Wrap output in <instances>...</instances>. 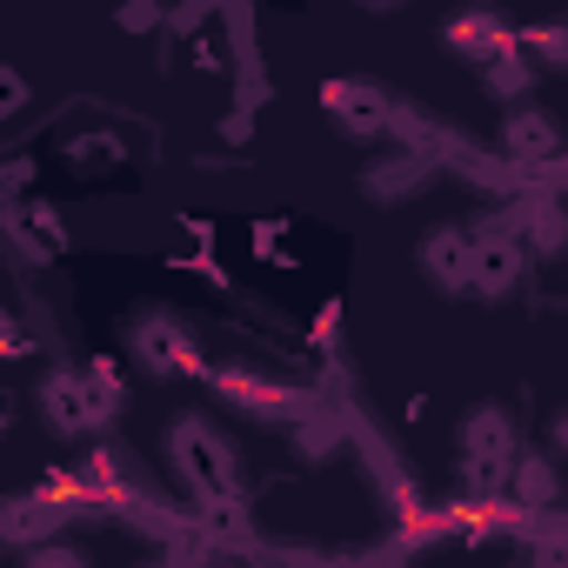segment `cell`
I'll use <instances>...</instances> for the list:
<instances>
[{
	"label": "cell",
	"instance_id": "1",
	"mask_svg": "<svg viewBox=\"0 0 568 568\" xmlns=\"http://www.w3.org/2000/svg\"><path fill=\"white\" fill-rule=\"evenodd\" d=\"M168 462H174V475L187 481V495H194L201 515H207V508H227V501H247V495H241V455H234V442H227L214 422L181 415V422L168 428Z\"/></svg>",
	"mask_w": 568,
	"mask_h": 568
},
{
	"label": "cell",
	"instance_id": "2",
	"mask_svg": "<svg viewBox=\"0 0 568 568\" xmlns=\"http://www.w3.org/2000/svg\"><path fill=\"white\" fill-rule=\"evenodd\" d=\"M515 462H521L515 415H508V408H495V402L468 408V415H462V495H475V501L508 495Z\"/></svg>",
	"mask_w": 568,
	"mask_h": 568
},
{
	"label": "cell",
	"instance_id": "3",
	"mask_svg": "<svg viewBox=\"0 0 568 568\" xmlns=\"http://www.w3.org/2000/svg\"><path fill=\"white\" fill-rule=\"evenodd\" d=\"M495 221L528 247V261H555V254H568V194L548 187V181H528L515 201H501Z\"/></svg>",
	"mask_w": 568,
	"mask_h": 568
},
{
	"label": "cell",
	"instance_id": "4",
	"mask_svg": "<svg viewBox=\"0 0 568 568\" xmlns=\"http://www.w3.org/2000/svg\"><path fill=\"white\" fill-rule=\"evenodd\" d=\"M207 388H214L221 402H234L241 415H254V422H281V428H295L302 415L322 408V395L288 388V382H267V375H254V368H207Z\"/></svg>",
	"mask_w": 568,
	"mask_h": 568
},
{
	"label": "cell",
	"instance_id": "5",
	"mask_svg": "<svg viewBox=\"0 0 568 568\" xmlns=\"http://www.w3.org/2000/svg\"><path fill=\"white\" fill-rule=\"evenodd\" d=\"M128 348H134V362H141L154 382H174V375H201V382H207L201 342L187 335L181 315H141V322L128 328Z\"/></svg>",
	"mask_w": 568,
	"mask_h": 568
},
{
	"label": "cell",
	"instance_id": "6",
	"mask_svg": "<svg viewBox=\"0 0 568 568\" xmlns=\"http://www.w3.org/2000/svg\"><path fill=\"white\" fill-rule=\"evenodd\" d=\"M501 161H508L521 181H548L555 161H568V154H561V128H555L535 101L508 108V114H501Z\"/></svg>",
	"mask_w": 568,
	"mask_h": 568
},
{
	"label": "cell",
	"instance_id": "7",
	"mask_svg": "<svg viewBox=\"0 0 568 568\" xmlns=\"http://www.w3.org/2000/svg\"><path fill=\"white\" fill-rule=\"evenodd\" d=\"M322 108H328V121L348 134V141H382V134H395V101H388V88H375V81H355V74H342V81H328L322 88Z\"/></svg>",
	"mask_w": 568,
	"mask_h": 568
},
{
	"label": "cell",
	"instance_id": "8",
	"mask_svg": "<svg viewBox=\"0 0 568 568\" xmlns=\"http://www.w3.org/2000/svg\"><path fill=\"white\" fill-rule=\"evenodd\" d=\"M521 274H528V247L501 227V221H475V288L481 302H508L521 288Z\"/></svg>",
	"mask_w": 568,
	"mask_h": 568
},
{
	"label": "cell",
	"instance_id": "9",
	"mask_svg": "<svg viewBox=\"0 0 568 568\" xmlns=\"http://www.w3.org/2000/svg\"><path fill=\"white\" fill-rule=\"evenodd\" d=\"M34 402H41V415H48L54 435H108V422H101V408L88 395V368H48L41 388H34Z\"/></svg>",
	"mask_w": 568,
	"mask_h": 568
},
{
	"label": "cell",
	"instance_id": "10",
	"mask_svg": "<svg viewBox=\"0 0 568 568\" xmlns=\"http://www.w3.org/2000/svg\"><path fill=\"white\" fill-rule=\"evenodd\" d=\"M415 261H422V274L435 281L442 295H468L475 288V227H455V221L428 227L415 241Z\"/></svg>",
	"mask_w": 568,
	"mask_h": 568
},
{
	"label": "cell",
	"instance_id": "11",
	"mask_svg": "<svg viewBox=\"0 0 568 568\" xmlns=\"http://www.w3.org/2000/svg\"><path fill=\"white\" fill-rule=\"evenodd\" d=\"M0 227H8V241H14L21 261H54L68 247V227L41 201H8V207H0Z\"/></svg>",
	"mask_w": 568,
	"mask_h": 568
},
{
	"label": "cell",
	"instance_id": "12",
	"mask_svg": "<svg viewBox=\"0 0 568 568\" xmlns=\"http://www.w3.org/2000/svg\"><path fill=\"white\" fill-rule=\"evenodd\" d=\"M561 468H555V455L548 448H521V462H515V475H508V501L535 521V515H555L561 508Z\"/></svg>",
	"mask_w": 568,
	"mask_h": 568
},
{
	"label": "cell",
	"instance_id": "13",
	"mask_svg": "<svg viewBox=\"0 0 568 568\" xmlns=\"http://www.w3.org/2000/svg\"><path fill=\"white\" fill-rule=\"evenodd\" d=\"M428 181H435V161H428V154H408V148H395V154H382V161H368V168H362V194H375L382 207H395V201L422 194Z\"/></svg>",
	"mask_w": 568,
	"mask_h": 568
},
{
	"label": "cell",
	"instance_id": "14",
	"mask_svg": "<svg viewBox=\"0 0 568 568\" xmlns=\"http://www.w3.org/2000/svg\"><path fill=\"white\" fill-rule=\"evenodd\" d=\"M515 41H521V34H515L495 8H468V14H455V21H448V48H455V54H468L475 68H488V61H495V54H508Z\"/></svg>",
	"mask_w": 568,
	"mask_h": 568
},
{
	"label": "cell",
	"instance_id": "15",
	"mask_svg": "<svg viewBox=\"0 0 568 568\" xmlns=\"http://www.w3.org/2000/svg\"><path fill=\"white\" fill-rule=\"evenodd\" d=\"M481 88H488V101H501V108H521V101L535 94V54L515 41L508 54H495V61L481 68Z\"/></svg>",
	"mask_w": 568,
	"mask_h": 568
},
{
	"label": "cell",
	"instance_id": "16",
	"mask_svg": "<svg viewBox=\"0 0 568 568\" xmlns=\"http://www.w3.org/2000/svg\"><path fill=\"white\" fill-rule=\"evenodd\" d=\"M288 442H295L302 462H335V455L348 448V428H342L328 408H315V415H302V422L288 428Z\"/></svg>",
	"mask_w": 568,
	"mask_h": 568
},
{
	"label": "cell",
	"instance_id": "17",
	"mask_svg": "<svg viewBox=\"0 0 568 568\" xmlns=\"http://www.w3.org/2000/svg\"><path fill=\"white\" fill-rule=\"evenodd\" d=\"M88 395H94L101 422L114 428V415H121V402H128V382H121V362H114V355H94V362H88Z\"/></svg>",
	"mask_w": 568,
	"mask_h": 568
},
{
	"label": "cell",
	"instance_id": "18",
	"mask_svg": "<svg viewBox=\"0 0 568 568\" xmlns=\"http://www.w3.org/2000/svg\"><path fill=\"white\" fill-rule=\"evenodd\" d=\"M121 154H128V148H121V134H101V128L68 141V161H74V168H114Z\"/></svg>",
	"mask_w": 568,
	"mask_h": 568
},
{
	"label": "cell",
	"instance_id": "19",
	"mask_svg": "<svg viewBox=\"0 0 568 568\" xmlns=\"http://www.w3.org/2000/svg\"><path fill=\"white\" fill-rule=\"evenodd\" d=\"M21 568H94V555H88L81 541H68V535H54V541H41V548H28V555H21Z\"/></svg>",
	"mask_w": 568,
	"mask_h": 568
},
{
	"label": "cell",
	"instance_id": "20",
	"mask_svg": "<svg viewBox=\"0 0 568 568\" xmlns=\"http://www.w3.org/2000/svg\"><path fill=\"white\" fill-rule=\"evenodd\" d=\"M528 568H568V535H528Z\"/></svg>",
	"mask_w": 568,
	"mask_h": 568
},
{
	"label": "cell",
	"instance_id": "21",
	"mask_svg": "<svg viewBox=\"0 0 568 568\" xmlns=\"http://www.w3.org/2000/svg\"><path fill=\"white\" fill-rule=\"evenodd\" d=\"M114 28L121 34H154V28H168V8H121Z\"/></svg>",
	"mask_w": 568,
	"mask_h": 568
},
{
	"label": "cell",
	"instance_id": "22",
	"mask_svg": "<svg viewBox=\"0 0 568 568\" xmlns=\"http://www.w3.org/2000/svg\"><path fill=\"white\" fill-rule=\"evenodd\" d=\"M28 108V81H21V68H0V114H21Z\"/></svg>",
	"mask_w": 568,
	"mask_h": 568
},
{
	"label": "cell",
	"instance_id": "23",
	"mask_svg": "<svg viewBox=\"0 0 568 568\" xmlns=\"http://www.w3.org/2000/svg\"><path fill=\"white\" fill-rule=\"evenodd\" d=\"M214 21V8H168V34H201Z\"/></svg>",
	"mask_w": 568,
	"mask_h": 568
},
{
	"label": "cell",
	"instance_id": "24",
	"mask_svg": "<svg viewBox=\"0 0 568 568\" xmlns=\"http://www.w3.org/2000/svg\"><path fill=\"white\" fill-rule=\"evenodd\" d=\"M335 335H342V302H328V308L315 315V328H308V342H315V348H335Z\"/></svg>",
	"mask_w": 568,
	"mask_h": 568
},
{
	"label": "cell",
	"instance_id": "25",
	"mask_svg": "<svg viewBox=\"0 0 568 568\" xmlns=\"http://www.w3.org/2000/svg\"><path fill=\"white\" fill-rule=\"evenodd\" d=\"M247 241H254V254H261V261H288V254H281V221H261Z\"/></svg>",
	"mask_w": 568,
	"mask_h": 568
},
{
	"label": "cell",
	"instance_id": "26",
	"mask_svg": "<svg viewBox=\"0 0 568 568\" xmlns=\"http://www.w3.org/2000/svg\"><path fill=\"white\" fill-rule=\"evenodd\" d=\"M34 187V161H8V201H21Z\"/></svg>",
	"mask_w": 568,
	"mask_h": 568
},
{
	"label": "cell",
	"instance_id": "27",
	"mask_svg": "<svg viewBox=\"0 0 568 568\" xmlns=\"http://www.w3.org/2000/svg\"><path fill=\"white\" fill-rule=\"evenodd\" d=\"M548 455L568 462V408H555V422H548Z\"/></svg>",
	"mask_w": 568,
	"mask_h": 568
},
{
	"label": "cell",
	"instance_id": "28",
	"mask_svg": "<svg viewBox=\"0 0 568 568\" xmlns=\"http://www.w3.org/2000/svg\"><path fill=\"white\" fill-rule=\"evenodd\" d=\"M221 134H227V141H247V134H254V114H247V108H234V114L221 121Z\"/></svg>",
	"mask_w": 568,
	"mask_h": 568
}]
</instances>
